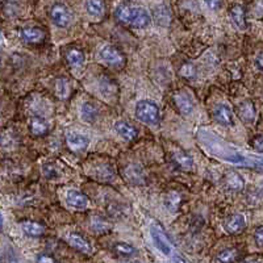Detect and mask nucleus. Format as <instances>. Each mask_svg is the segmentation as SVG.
I'll list each match as a JSON object with an SVG mask.
<instances>
[{"label": "nucleus", "instance_id": "1", "mask_svg": "<svg viewBox=\"0 0 263 263\" xmlns=\"http://www.w3.org/2000/svg\"><path fill=\"white\" fill-rule=\"evenodd\" d=\"M115 16L121 24L129 25L132 28H145L149 25L150 16L143 8L134 7L131 4H121L116 8Z\"/></svg>", "mask_w": 263, "mask_h": 263}, {"label": "nucleus", "instance_id": "2", "mask_svg": "<svg viewBox=\"0 0 263 263\" xmlns=\"http://www.w3.org/2000/svg\"><path fill=\"white\" fill-rule=\"evenodd\" d=\"M135 117L149 125L159 124V108L150 100H141L135 106Z\"/></svg>", "mask_w": 263, "mask_h": 263}, {"label": "nucleus", "instance_id": "3", "mask_svg": "<svg viewBox=\"0 0 263 263\" xmlns=\"http://www.w3.org/2000/svg\"><path fill=\"white\" fill-rule=\"evenodd\" d=\"M51 21L54 22L58 28H66L70 25V22L73 20L71 12L63 4H55L50 9Z\"/></svg>", "mask_w": 263, "mask_h": 263}, {"label": "nucleus", "instance_id": "4", "mask_svg": "<svg viewBox=\"0 0 263 263\" xmlns=\"http://www.w3.org/2000/svg\"><path fill=\"white\" fill-rule=\"evenodd\" d=\"M100 58L107 63V65L112 66V67H121L125 63V57L123 55L119 49L115 46L107 45L100 50Z\"/></svg>", "mask_w": 263, "mask_h": 263}, {"label": "nucleus", "instance_id": "5", "mask_svg": "<svg viewBox=\"0 0 263 263\" xmlns=\"http://www.w3.org/2000/svg\"><path fill=\"white\" fill-rule=\"evenodd\" d=\"M212 114L213 117H215V120L217 121L219 124L224 125V127L233 125V114H232V110H230L227 104H223V103L216 104L212 111Z\"/></svg>", "mask_w": 263, "mask_h": 263}, {"label": "nucleus", "instance_id": "6", "mask_svg": "<svg viewBox=\"0 0 263 263\" xmlns=\"http://www.w3.org/2000/svg\"><path fill=\"white\" fill-rule=\"evenodd\" d=\"M172 99H174V103H175L176 108L180 114L190 115L194 111V102L190 98V95H187L184 92H175Z\"/></svg>", "mask_w": 263, "mask_h": 263}, {"label": "nucleus", "instance_id": "7", "mask_svg": "<svg viewBox=\"0 0 263 263\" xmlns=\"http://www.w3.org/2000/svg\"><path fill=\"white\" fill-rule=\"evenodd\" d=\"M66 141H67V145L73 151H83L88 146V143H90L88 137L81 134V133H75V132L67 133Z\"/></svg>", "mask_w": 263, "mask_h": 263}, {"label": "nucleus", "instance_id": "8", "mask_svg": "<svg viewBox=\"0 0 263 263\" xmlns=\"http://www.w3.org/2000/svg\"><path fill=\"white\" fill-rule=\"evenodd\" d=\"M245 227H246L245 217L242 215H238V213L228 217V219L225 220V223H224V228H225V230L230 234L240 233V232H242V230L245 229Z\"/></svg>", "mask_w": 263, "mask_h": 263}, {"label": "nucleus", "instance_id": "9", "mask_svg": "<svg viewBox=\"0 0 263 263\" xmlns=\"http://www.w3.org/2000/svg\"><path fill=\"white\" fill-rule=\"evenodd\" d=\"M151 237H153L154 245L157 246V249L159 252H162L164 256H171V245L168 242L167 237L164 236V233H162L161 230L157 228H151Z\"/></svg>", "mask_w": 263, "mask_h": 263}, {"label": "nucleus", "instance_id": "10", "mask_svg": "<svg viewBox=\"0 0 263 263\" xmlns=\"http://www.w3.org/2000/svg\"><path fill=\"white\" fill-rule=\"evenodd\" d=\"M66 201L70 207L75 209H84L88 205V199L86 195L77 190H70L66 194Z\"/></svg>", "mask_w": 263, "mask_h": 263}, {"label": "nucleus", "instance_id": "11", "mask_svg": "<svg viewBox=\"0 0 263 263\" xmlns=\"http://www.w3.org/2000/svg\"><path fill=\"white\" fill-rule=\"evenodd\" d=\"M69 244L73 246L75 250H78L79 253H83V254H90L92 252V248L90 245V242L78 233H71L69 236Z\"/></svg>", "mask_w": 263, "mask_h": 263}, {"label": "nucleus", "instance_id": "12", "mask_svg": "<svg viewBox=\"0 0 263 263\" xmlns=\"http://www.w3.org/2000/svg\"><path fill=\"white\" fill-rule=\"evenodd\" d=\"M115 129H116L117 134L123 137L127 141H132L137 137V129L131 125L129 123H125L123 120H119L115 123Z\"/></svg>", "mask_w": 263, "mask_h": 263}, {"label": "nucleus", "instance_id": "13", "mask_svg": "<svg viewBox=\"0 0 263 263\" xmlns=\"http://www.w3.org/2000/svg\"><path fill=\"white\" fill-rule=\"evenodd\" d=\"M256 107H254V103L252 100H245L238 107V116L245 123H253L256 119Z\"/></svg>", "mask_w": 263, "mask_h": 263}, {"label": "nucleus", "instance_id": "14", "mask_svg": "<svg viewBox=\"0 0 263 263\" xmlns=\"http://www.w3.org/2000/svg\"><path fill=\"white\" fill-rule=\"evenodd\" d=\"M171 158L172 161L175 162L176 166H179L183 170H190V168L192 167V164H194V161H192L190 154L186 153V151L182 149L174 150L171 154Z\"/></svg>", "mask_w": 263, "mask_h": 263}, {"label": "nucleus", "instance_id": "15", "mask_svg": "<svg viewBox=\"0 0 263 263\" xmlns=\"http://www.w3.org/2000/svg\"><path fill=\"white\" fill-rule=\"evenodd\" d=\"M229 15L232 21L238 29H246V13L245 8L241 5H233L229 9Z\"/></svg>", "mask_w": 263, "mask_h": 263}, {"label": "nucleus", "instance_id": "16", "mask_svg": "<svg viewBox=\"0 0 263 263\" xmlns=\"http://www.w3.org/2000/svg\"><path fill=\"white\" fill-rule=\"evenodd\" d=\"M21 36L22 38L28 42H32V44H38L41 41H44L45 38V33L41 28H37V26H28V28H24L21 30Z\"/></svg>", "mask_w": 263, "mask_h": 263}, {"label": "nucleus", "instance_id": "17", "mask_svg": "<svg viewBox=\"0 0 263 263\" xmlns=\"http://www.w3.org/2000/svg\"><path fill=\"white\" fill-rule=\"evenodd\" d=\"M29 131L33 135H44L48 133L49 125L45 119L40 116H34L29 121Z\"/></svg>", "mask_w": 263, "mask_h": 263}, {"label": "nucleus", "instance_id": "18", "mask_svg": "<svg viewBox=\"0 0 263 263\" xmlns=\"http://www.w3.org/2000/svg\"><path fill=\"white\" fill-rule=\"evenodd\" d=\"M224 179H225V183H227V186L229 187L230 190L241 191L242 188L245 187V180H244V178L236 171L227 172L225 176H224Z\"/></svg>", "mask_w": 263, "mask_h": 263}, {"label": "nucleus", "instance_id": "19", "mask_svg": "<svg viewBox=\"0 0 263 263\" xmlns=\"http://www.w3.org/2000/svg\"><path fill=\"white\" fill-rule=\"evenodd\" d=\"M164 205L170 212L175 213L182 205V196L175 191H170L166 196H164Z\"/></svg>", "mask_w": 263, "mask_h": 263}, {"label": "nucleus", "instance_id": "20", "mask_svg": "<svg viewBox=\"0 0 263 263\" xmlns=\"http://www.w3.org/2000/svg\"><path fill=\"white\" fill-rule=\"evenodd\" d=\"M21 228L30 237H40L45 232L44 225H41L40 223H36V221H24L21 223Z\"/></svg>", "mask_w": 263, "mask_h": 263}, {"label": "nucleus", "instance_id": "21", "mask_svg": "<svg viewBox=\"0 0 263 263\" xmlns=\"http://www.w3.org/2000/svg\"><path fill=\"white\" fill-rule=\"evenodd\" d=\"M86 8L88 13L94 17H102L106 12V4L100 0H88L86 1Z\"/></svg>", "mask_w": 263, "mask_h": 263}, {"label": "nucleus", "instance_id": "22", "mask_svg": "<svg viewBox=\"0 0 263 263\" xmlns=\"http://www.w3.org/2000/svg\"><path fill=\"white\" fill-rule=\"evenodd\" d=\"M54 91L57 94V96L61 99L69 98L70 91H71V86H70V82L65 78H59L55 81L54 84Z\"/></svg>", "mask_w": 263, "mask_h": 263}, {"label": "nucleus", "instance_id": "23", "mask_svg": "<svg viewBox=\"0 0 263 263\" xmlns=\"http://www.w3.org/2000/svg\"><path fill=\"white\" fill-rule=\"evenodd\" d=\"M66 61L71 66H81L84 62L83 51L79 49H70L66 51Z\"/></svg>", "mask_w": 263, "mask_h": 263}, {"label": "nucleus", "instance_id": "24", "mask_svg": "<svg viewBox=\"0 0 263 263\" xmlns=\"http://www.w3.org/2000/svg\"><path fill=\"white\" fill-rule=\"evenodd\" d=\"M238 257H240V253H238L237 249L230 248L225 249V250L220 253L217 256V260H219L220 263H234L238 260Z\"/></svg>", "mask_w": 263, "mask_h": 263}, {"label": "nucleus", "instance_id": "25", "mask_svg": "<svg viewBox=\"0 0 263 263\" xmlns=\"http://www.w3.org/2000/svg\"><path fill=\"white\" fill-rule=\"evenodd\" d=\"M91 227L95 232H107L112 228V224L100 216H94L91 219Z\"/></svg>", "mask_w": 263, "mask_h": 263}, {"label": "nucleus", "instance_id": "26", "mask_svg": "<svg viewBox=\"0 0 263 263\" xmlns=\"http://www.w3.org/2000/svg\"><path fill=\"white\" fill-rule=\"evenodd\" d=\"M81 114L86 121H94L98 116V108L91 103H84L81 108Z\"/></svg>", "mask_w": 263, "mask_h": 263}, {"label": "nucleus", "instance_id": "27", "mask_svg": "<svg viewBox=\"0 0 263 263\" xmlns=\"http://www.w3.org/2000/svg\"><path fill=\"white\" fill-rule=\"evenodd\" d=\"M114 252L116 253L117 256L121 257H132L135 253V249L129 244L125 242H117L116 245L114 246Z\"/></svg>", "mask_w": 263, "mask_h": 263}, {"label": "nucleus", "instance_id": "28", "mask_svg": "<svg viewBox=\"0 0 263 263\" xmlns=\"http://www.w3.org/2000/svg\"><path fill=\"white\" fill-rule=\"evenodd\" d=\"M142 170L138 166H128L127 167V179L133 183H139L138 179H142Z\"/></svg>", "mask_w": 263, "mask_h": 263}, {"label": "nucleus", "instance_id": "29", "mask_svg": "<svg viewBox=\"0 0 263 263\" xmlns=\"http://www.w3.org/2000/svg\"><path fill=\"white\" fill-rule=\"evenodd\" d=\"M180 75L184 78H194L195 75H196V69H195V66L192 65V63H183L182 66H180Z\"/></svg>", "mask_w": 263, "mask_h": 263}, {"label": "nucleus", "instance_id": "30", "mask_svg": "<svg viewBox=\"0 0 263 263\" xmlns=\"http://www.w3.org/2000/svg\"><path fill=\"white\" fill-rule=\"evenodd\" d=\"M42 172H44L45 178H48V179H55L58 176L57 168L54 166H51V164H45L42 167Z\"/></svg>", "mask_w": 263, "mask_h": 263}, {"label": "nucleus", "instance_id": "31", "mask_svg": "<svg viewBox=\"0 0 263 263\" xmlns=\"http://www.w3.org/2000/svg\"><path fill=\"white\" fill-rule=\"evenodd\" d=\"M252 146L253 149L260 151V153H263V135H257L254 138L252 139Z\"/></svg>", "mask_w": 263, "mask_h": 263}, {"label": "nucleus", "instance_id": "32", "mask_svg": "<svg viewBox=\"0 0 263 263\" xmlns=\"http://www.w3.org/2000/svg\"><path fill=\"white\" fill-rule=\"evenodd\" d=\"M37 263H58L54 257L48 256V254H38L36 258Z\"/></svg>", "mask_w": 263, "mask_h": 263}, {"label": "nucleus", "instance_id": "33", "mask_svg": "<svg viewBox=\"0 0 263 263\" xmlns=\"http://www.w3.org/2000/svg\"><path fill=\"white\" fill-rule=\"evenodd\" d=\"M254 240H256L258 245H263V225L256 229V232H254Z\"/></svg>", "mask_w": 263, "mask_h": 263}, {"label": "nucleus", "instance_id": "34", "mask_svg": "<svg viewBox=\"0 0 263 263\" xmlns=\"http://www.w3.org/2000/svg\"><path fill=\"white\" fill-rule=\"evenodd\" d=\"M256 65H257V67H258V69L261 70V71H263V51H262V53H260L258 55H257Z\"/></svg>", "mask_w": 263, "mask_h": 263}, {"label": "nucleus", "instance_id": "35", "mask_svg": "<svg viewBox=\"0 0 263 263\" xmlns=\"http://www.w3.org/2000/svg\"><path fill=\"white\" fill-rule=\"evenodd\" d=\"M208 7H212L213 9H216L217 7H220V1H207Z\"/></svg>", "mask_w": 263, "mask_h": 263}, {"label": "nucleus", "instance_id": "36", "mask_svg": "<svg viewBox=\"0 0 263 263\" xmlns=\"http://www.w3.org/2000/svg\"><path fill=\"white\" fill-rule=\"evenodd\" d=\"M242 263H260V262H257V261H246V262H242Z\"/></svg>", "mask_w": 263, "mask_h": 263}]
</instances>
